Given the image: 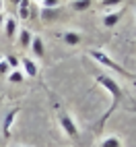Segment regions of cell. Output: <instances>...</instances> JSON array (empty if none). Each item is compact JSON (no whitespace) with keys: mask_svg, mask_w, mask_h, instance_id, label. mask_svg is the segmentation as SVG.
I'll return each instance as SVG.
<instances>
[{"mask_svg":"<svg viewBox=\"0 0 136 147\" xmlns=\"http://www.w3.org/2000/svg\"><path fill=\"white\" fill-rule=\"evenodd\" d=\"M6 62H8V66H13V68H17V66H19V60H17L15 56H8V60H6Z\"/></svg>","mask_w":136,"mask_h":147,"instance_id":"cell-18","label":"cell"},{"mask_svg":"<svg viewBox=\"0 0 136 147\" xmlns=\"http://www.w3.org/2000/svg\"><path fill=\"white\" fill-rule=\"evenodd\" d=\"M2 23H4V15H2V11H0V27H2Z\"/></svg>","mask_w":136,"mask_h":147,"instance_id":"cell-20","label":"cell"},{"mask_svg":"<svg viewBox=\"0 0 136 147\" xmlns=\"http://www.w3.org/2000/svg\"><path fill=\"white\" fill-rule=\"evenodd\" d=\"M0 62H2V58H0Z\"/></svg>","mask_w":136,"mask_h":147,"instance_id":"cell-23","label":"cell"},{"mask_svg":"<svg viewBox=\"0 0 136 147\" xmlns=\"http://www.w3.org/2000/svg\"><path fill=\"white\" fill-rule=\"evenodd\" d=\"M31 40H33V35L27 31V29H21V33H19V46L21 48H29L31 46Z\"/></svg>","mask_w":136,"mask_h":147,"instance_id":"cell-9","label":"cell"},{"mask_svg":"<svg viewBox=\"0 0 136 147\" xmlns=\"http://www.w3.org/2000/svg\"><path fill=\"white\" fill-rule=\"evenodd\" d=\"M21 64H23V68H25V73L29 75V77H37V73H39V68H37V64H35V60L33 58H21Z\"/></svg>","mask_w":136,"mask_h":147,"instance_id":"cell-4","label":"cell"},{"mask_svg":"<svg viewBox=\"0 0 136 147\" xmlns=\"http://www.w3.org/2000/svg\"><path fill=\"white\" fill-rule=\"evenodd\" d=\"M0 11H2V0H0Z\"/></svg>","mask_w":136,"mask_h":147,"instance_id":"cell-22","label":"cell"},{"mask_svg":"<svg viewBox=\"0 0 136 147\" xmlns=\"http://www.w3.org/2000/svg\"><path fill=\"white\" fill-rule=\"evenodd\" d=\"M91 58H95L97 62H101L103 66H107V68H111V71L120 73V75H124V77H132V75L124 68V66H120L118 62H113L111 58H109L107 54H105V52H101V50H91Z\"/></svg>","mask_w":136,"mask_h":147,"instance_id":"cell-2","label":"cell"},{"mask_svg":"<svg viewBox=\"0 0 136 147\" xmlns=\"http://www.w3.org/2000/svg\"><path fill=\"white\" fill-rule=\"evenodd\" d=\"M122 19V13L120 11H115V13H109V15H105L103 17V25L107 27V29H111L113 25H118V21Z\"/></svg>","mask_w":136,"mask_h":147,"instance_id":"cell-5","label":"cell"},{"mask_svg":"<svg viewBox=\"0 0 136 147\" xmlns=\"http://www.w3.org/2000/svg\"><path fill=\"white\" fill-rule=\"evenodd\" d=\"M120 139L118 137H107L105 141H101V147H120Z\"/></svg>","mask_w":136,"mask_h":147,"instance_id":"cell-14","label":"cell"},{"mask_svg":"<svg viewBox=\"0 0 136 147\" xmlns=\"http://www.w3.org/2000/svg\"><path fill=\"white\" fill-rule=\"evenodd\" d=\"M15 116H17V110H11V112L6 114V118H4V122H2V133H4V137H11V126H13Z\"/></svg>","mask_w":136,"mask_h":147,"instance_id":"cell-7","label":"cell"},{"mask_svg":"<svg viewBox=\"0 0 136 147\" xmlns=\"http://www.w3.org/2000/svg\"><path fill=\"white\" fill-rule=\"evenodd\" d=\"M39 2H43V0H39Z\"/></svg>","mask_w":136,"mask_h":147,"instance_id":"cell-24","label":"cell"},{"mask_svg":"<svg viewBox=\"0 0 136 147\" xmlns=\"http://www.w3.org/2000/svg\"><path fill=\"white\" fill-rule=\"evenodd\" d=\"M122 2H124V0H101V6L103 8H111V6H118Z\"/></svg>","mask_w":136,"mask_h":147,"instance_id":"cell-16","label":"cell"},{"mask_svg":"<svg viewBox=\"0 0 136 147\" xmlns=\"http://www.w3.org/2000/svg\"><path fill=\"white\" fill-rule=\"evenodd\" d=\"M4 33L8 37H15V33H17V21L15 19H6L4 21Z\"/></svg>","mask_w":136,"mask_h":147,"instance_id":"cell-11","label":"cell"},{"mask_svg":"<svg viewBox=\"0 0 136 147\" xmlns=\"http://www.w3.org/2000/svg\"><path fill=\"white\" fill-rule=\"evenodd\" d=\"M13 2H15V4H19V2H21V0H13Z\"/></svg>","mask_w":136,"mask_h":147,"instance_id":"cell-21","label":"cell"},{"mask_svg":"<svg viewBox=\"0 0 136 147\" xmlns=\"http://www.w3.org/2000/svg\"><path fill=\"white\" fill-rule=\"evenodd\" d=\"M64 42H66L68 46H79V44H81V35L74 33V31H68V33L64 35Z\"/></svg>","mask_w":136,"mask_h":147,"instance_id":"cell-12","label":"cell"},{"mask_svg":"<svg viewBox=\"0 0 136 147\" xmlns=\"http://www.w3.org/2000/svg\"><path fill=\"white\" fill-rule=\"evenodd\" d=\"M60 0H43V8H58Z\"/></svg>","mask_w":136,"mask_h":147,"instance_id":"cell-17","label":"cell"},{"mask_svg":"<svg viewBox=\"0 0 136 147\" xmlns=\"http://www.w3.org/2000/svg\"><path fill=\"white\" fill-rule=\"evenodd\" d=\"M56 15H58V8H43L41 11L43 21H52V19H56Z\"/></svg>","mask_w":136,"mask_h":147,"instance_id":"cell-13","label":"cell"},{"mask_svg":"<svg viewBox=\"0 0 136 147\" xmlns=\"http://www.w3.org/2000/svg\"><path fill=\"white\" fill-rule=\"evenodd\" d=\"M8 81L11 83H21L23 81V73L21 71H13L11 75H8Z\"/></svg>","mask_w":136,"mask_h":147,"instance_id":"cell-15","label":"cell"},{"mask_svg":"<svg viewBox=\"0 0 136 147\" xmlns=\"http://www.w3.org/2000/svg\"><path fill=\"white\" fill-rule=\"evenodd\" d=\"M29 48H31V52H33L35 58H41L43 56V42H41V37H33Z\"/></svg>","mask_w":136,"mask_h":147,"instance_id":"cell-6","label":"cell"},{"mask_svg":"<svg viewBox=\"0 0 136 147\" xmlns=\"http://www.w3.org/2000/svg\"><path fill=\"white\" fill-rule=\"evenodd\" d=\"M8 71V62L6 60H2V62H0V75H4Z\"/></svg>","mask_w":136,"mask_h":147,"instance_id":"cell-19","label":"cell"},{"mask_svg":"<svg viewBox=\"0 0 136 147\" xmlns=\"http://www.w3.org/2000/svg\"><path fill=\"white\" fill-rule=\"evenodd\" d=\"M60 122H62V129L68 137H76L79 135V129H76V124L72 122V118L68 114H60Z\"/></svg>","mask_w":136,"mask_h":147,"instance_id":"cell-3","label":"cell"},{"mask_svg":"<svg viewBox=\"0 0 136 147\" xmlns=\"http://www.w3.org/2000/svg\"><path fill=\"white\" fill-rule=\"evenodd\" d=\"M91 4H93V0H72V2H70L72 11H76V13H85Z\"/></svg>","mask_w":136,"mask_h":147,"instance_id":"cell-8","label":"cell"},{"mask_svg":"<svg viewBox=\"0 0 136 147\" xmlns=\"http://www.w3.org/2000/svg\"><path fill=\"white\" fill-rule=\"evenodd\" d=\"M95 81L99 83L101 87H105V89L111 93V97H113V106L120 102V97H122V89H120V85H118V81H115V79H111L109 75H97V77H95Z\"/></svg>","mask_w":136,"mask_h":147,"instance_id":"cell-1","label":"cell"},{"mask_svg":"<svg viewBox=\"0 0 136 147\" xmlns=\"http://www.w3.org/2000/svg\"><path fill=\"white\" fill-rule=\"evenodd\" d=\"M31 11H29V0H21L19 2V19H29Z\"/></svg>","mask_w":136,"mask_h":147,"instance_id":"cell-10","label":"cell"}]
</instances>
